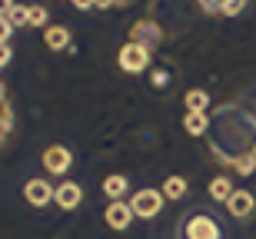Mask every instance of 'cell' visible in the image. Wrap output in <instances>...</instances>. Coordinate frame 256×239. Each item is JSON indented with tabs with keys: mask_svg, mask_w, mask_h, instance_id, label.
Wrapping results in <instances>:
<instances>
[{
	"mask_svg": "<svg viewBox=\"0 0 256 239\" xmlns=\"http://www.w3.org/2000/svg\"><path fill=\"white\" fill-rule=\"evenodd\" d=\"M150 60H153V50H146L143 43H133V40H126L116 53V63H120L124 73H143L150 67Z\"/></svg>",
	"mask_w": 256,
	"mask_h": 239,
	"instance_id": "obj_1",
	"label": "cell"
},
{
	"mask_svg": "<svg viewBox=\"0 0 256 239\" xmlns=\"http://www.w3.org/2000/svg\"><path fill=\"white\" fill-rule=\"evenodd\" d=\"M163 203H166L163 190H136L130 196V210H133V216H140V220H153V216H160Z\"/></svg>",
	"mask_w": 256,
	"mask_h": 239,
	"instance_id": "obj_2",
	"label": "cell"
},
{
	"mask_svg": "<svg viewBox=\"0 0 256 239\" xmlns=\"http://www.w3.org/2000/svg\"><path fill=\"white\" fill-rule=\"evenodd\" d=\"M40 163H44V170H47L50 176H66V173H70V166H74V153H70V146L54 143V146H47V150H44Z\"/></svg>",
	"mask_w": 256,
	"mask_h": 239,
	"instance_id": "obj_3",
	"label": "cell"
},
{
	"mask_svg": "<svg viewBox=\"0 0 256 239\" xmlns=\"http://www.w3.org/2000/svg\"><path fill=\"white\" fill-rule=\"evenodd\" d=\"M183 236H186V239H223V233H220V223L213 220V216L196 213V216H190V220H186Z\"/></svg>",
	"mask_w": 256,
	"mask_h": 239,
	"instance_id": "obj_4",
	"label": "cell"
},
{
	"mask_svg": "<svg viewBox=\"0 0 256 239\" xmlns=\"http://www.w3.org/2000/svg\"><path fill=\"white\" fill-rule=\"evenodd\" d=\"M160 37H163V30L156 27L150 17L133 20V27H130V40H133V43H143L146 50H153L156 43H160Z\"/></svg>",
	"mask_w": 256,
	"mask_h": 239,
	"instance_id": "obj_5",
	"label": "cell"
},
{
	"mask_svg": "<svg viewBox=\"0 0 256 239\" xmlns=\"http://www.w3.org/2000/svg\"><path fill=\"white\" fill-rule=\"evenodd\" d=\"M54 193H57V186H50L47 180H27V186H24V196H27L30 206H37V210H44L47 203H54Z\"/></svg>",
	"mask_w": 256,
	"mask_h": 239,
	"instance_id": "obj_6",
	"label": "cell"
},
{
	"mask_svg": "<svg viewBox=\"0 0 256 239\" xmlns=\"http://www.w3.org/2000/svg\"><path fill=\"white\" fill-rule=\"evenodd\" d=\"M104 220H106V226L110 230H116V233H124L126 226H130L136 216H133V210H130V203L126 200H120V203H110L106 206V213H104Z\"/></svg>",
	"mask_w": 256,
	"mask_h": 239,
	"instance_id": "obj_7",
	"label": "cell"
},
{
	"mask_svg": "<svg viewBox=\"0 0 256 239\" xmlns=\"http://www.w3.org/2000/svg\"><path fill=\"white\" fill-rule=\"evenodd\" d=\"M54 203H57L60 210H76L80 203H84V190H80V183H74V180H64L57 186V193H54Z\"/></svg>",
	"mask_w": 256,
	"mask_h": 239,
	"instance_id": "obj_8",
	"label": "cell"
},
{
	"mask_svg": "<svg viewBox=\"0 0 256 239\" xmlns=\"http://www.w3.org/2000/svg\"><path fill=\"white\" fill-rule=\"evenodd\" d=\"M253 210H256V196L250 190H233V196L226 200V213H230V216H236V220L253 216Z\"/></svg>",
	"mask_w": 256,
	"mask_h": 239,
	"instance_id": "obj_9",
	"label": "cell"
},
{
	"mask_svg": "<svg viewBox=\"0 0 256 239\" xmlns=\"http://www.w3.org/2000/svg\"><path fill=\"white\" fill-rule=\"evenodd\" d=\"M10 133H14V103H10L7 83L0 80V146L7 143Z\"/></svg>",
	"mask_w": 256,
	"mask_h": 239,
	"instance_id": "obj_10",
	"label": "cell"
},
{
	"mask_svg": "<svg viewBox=\"0 0 256 239\" xmlns=\"http://www.w3.org/2000/svg\"><path fill=\"white\" fill-rule=\"evenodd\" d=\"M44 43H47V50H74V37H70V30L64 27V23H50L47 30H44Z\"/></svg>",
	"mask_w": 256,
	"mask_h": 239,
	"instance_id": "obj_11",
	"label": "cell"
},
{
	"mask_svg": "<svg viewBox=\"0 0 256 239\" xmlns=\"http://www.w3.org/2000/svg\"><path fill=\"white\" fill-rule=\"evenodd\" d=\"M130 190V180H126L124 173H110L104 180V196H110V203H120Z\"/></svg>",
	"mask_w": 256,
	"mask_h": 239,
	"instance_id": "obj_12",
	"label": "cell"
},
{
	"mask_svg": "<svg viewBox=\"0 0 256 239\" xmlns=\"http://www.w3.org/2000/svg\"><path fill=\"white\" fill-rule=\"evenodd\" d=\"M183 103H186V113H206L210 110V93L206 90H186Z\"/></svg>",
	"mask_w": 256,
	"mask_h": 239,
	"instance_id": "obj_13",
	"label": "cell"
},
{
	"mask_svg": "<svg viewBox=\"0 0 256 239\" xmlns=\"http://www.w3.org/2000/svg\"><path fill=\"white\" fill-rule=\"evenodd\" d=\"M183 130L190 136H203L210 130V116L206 113H186L183 116Z\"/></svg>",
	"mask_w": 256,
	"mask_h": 239,
	"instance_id": "obj_14",
	"label": "cell"
},
{
	"mask_svg": "<svg viewBox=\"0 0 256 239\" xmlns=\"http://www.w3.org/2000/svg\"><path fill=\"white\" fill-rule=\"evenodd\" d=\"M230 196H233V183H230L226 176H213V180H210V200L226 203Z\"/></svg>",
	"mask_w": 256,
	"mask_h": 239,
	"instance_id": "obj_15",
	"label": "cell"
},
{
	"mask_svg": "<svg viewBox=\"0 0 256 239\" xmlns=\"http://www.w3.org/2000/svg\"><path fill=\"white\" fill-rule=\"evenodd\" d=\"M163 196H166V200H183V196H186V180H183V176H166Z\"/></svg>",
	"mask_w": 256,
	"mask_h": 239,
	"instance_id": "obj_16",
	"label": "cell"
},
{
	"mask_svg": "<svg viewBox=\"0 0 256 239\" xmlns=\"http://www.w3.org/2000/svg\"><path fill=\"white\" fill-rule=\"evenodd\" d=\"M27 20H30V27L47 30V27H50V10L40 7V3H30V7H27Z\"/></svg>",
	"mask_w": 256,
	"mask_h": 239,
	"instance_id": "obj_17",
	"label": "cell"
},
{
	"mask_svg": "<svg viewBox=\"0 0 256 239\" xmlns=\"http://www.w3.org/2000/svg\"><path fill=\"white\" fill-rule=\"evenodd\" d=\"M230 166H233V170H236L240 176H250V173L256 170V156H253V153H236Z\"/></svg>",
	"mask_w": 256,
	"mask_h": 239,
	"instance_id": "obj_18",
	"label": "cell"
},
{
	"mask_svg": "<svg viewBox=\"0 0 256 239\" xmlns=\"http://www.w3.org/2000/svg\"><path fill=\"white\" fill-rule=\"evenodd\" d=\"M7 20H10V27L17 30V27H30V20H27V7L24 3H14V10L7 13Z\"/></svg>",
	"mask_w": 256,
	"mask_h": 239,
	"instance_id": "obj_19",
	"label": "cell"
},
{
	"mask_svg": "<svg viewBox=\"0 0 256 239\" xmlns=\"http://www.w3.org/2000/svg\"><path fill=\"white\" fill-rule=\"evenodd\" d=\"M243 10H246V0H223V10L220 13L223 17H240Z\"/></svg>",
	"mask_w": 256,
	"mask_h": 239,
	"instance_id": "obj_20",
	"label": "cell"
},
{
	"mask_svg": "<svg viewBox=\"0 0 256 239\" xmlns=\"http://www.w3.org/2000/svg\"><path fill=\"white\" fill-rule=\"evenodd\" d=\"M200 10H206V13H220L223 10V0H196Z\"/></svg>",
	"mask_w": 256,
	"mask_h": 239,
	"instance_id": "obj_21",
	"label": "cell"
},
{
	"mask_svg": "<svg viewBox=\"0 0 256 239\" xmlns=\"http://www.w3.org/2000/svg\"><path fill=\"white\" fill-rule=\"evenodd\" d=\"M10 33H14V27H10V20L7 17H0V47L10 40Z\"/></svg>",
	"mask_w": 256,
	"mask_h": 239,
	"instance_id": "obj_22",
	"label": "cell"
},
{
	"mask_svg": "<svg viewBox=\"0 0 256 239\" xmlns=\"http://www.w3.org/2000/svg\"><path fill=\"white\" fill-rule=\"evenodd\" d=\"M10 60H14V50H10V43H4V47H0V70L7 67Z\"/></svg>",
	"mask_w": 256,
	"mask_h": 239,
	"instance_id": "obj_23",
	"label": "cell"
},
{
	"mask_svg": "<svg viewBox=\"0 0 256 239\" xmlns=\"http://www.w3.org/2000/svg\"><path fill=\"white\" fill-rule=\"evenodd\" d=\"M74 3V10H94L96 7V0H70Z\"/></svg>",
	"mask_w": 256,
	"mask_h": 239,
	"instance_id": "obj_24",
	"label": "cell"
},
{
	"mask_svg": "<svg viewBox=\"0 0 256 239\" xmlns=\"http://www.w3.org/2000/svg\"><path fill=\"white\" fill-rule=\"evenodd\" d=\"M153 86H163V83H166V73H163V70H153Z\"/></svg>",
	"mask_w": 256,
	"mask_h": 239,
	"instance_id": "obj_25",
	"label": "cell"
},
{
	"mask_svg": "<svg viewBox=\"0 0 256 239\" xmlns=\"http://www.w3.org/2000/svg\"><path fill=\"white\" fill-rule=\"evenodd\" d=\"M124 3H126V0H96V7H124Z\"/></svg>",
	"mask_w": 256,
	"mask_h": 239,
	"instance_id": "obj_26",
	"label": "cell"
},
{
	"mask_svg": "<svg viewBox=\"0 0 256 239\" xmlns=\"http://www.w3.org/2000/svg\"><path fill=\"white\" fill-rule=\"evenodd\" d=\"M10 10H14V0H0V17H7Z\"/></svg>",
	"mask_w": 256,
	"mask_h": 239,
	"instance_id": "obj_27",
	"label": "cell"
},
{
	"mask_svg": "<svg viewBox=\"0 0 256 239\" xmlns=\"http://www.w3.org/2000/svg\"><path fill=\"white\" fill-rule=\"evenodd\" d=\"M250 153H253V156H256V143H253V150H250Z\"/></svg>",
	"mask_w": 256,
	"mask_h": 239,
	"instance_id": "obj_28",
	"label": "cell"
}]
</instances>
